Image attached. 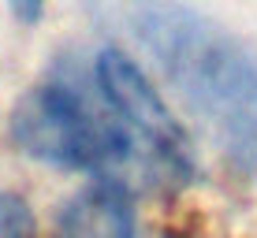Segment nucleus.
<instances>
[{
	"instance_id": "4",
	"label": "nucleus",
	"mask_w": 257,
	"mask_h": 238,
	"mask_svg": "<svg viewBox=\"0 0 257 238\" xmlns=\"http://www.w3.org/2000/svg\"><path fill=\"white\" fill-rule=\"evenodd\" d=\"M131 205L116 182H97L67 201L60 216V238H131Z\"/></svg>"
},
{
	"instance_id": "2",
	"label": "nucleus",
	"mask_w": 257,
	"mask_h": 238,
	"mask_svg": "<svg viewBox=\"0 0 257 238\" xmlns=\"http://www.w3.org/2000/svg\"><path fill=\"white\" fill-rule=\"evenodd\" d=\"M12 138L26 156L67 171L131 167V149L112 112L67 82L30 86L12 112Z\"/></svg>"
},
{
	"instance_id": "3",
	"label": "nucleus",
	"mask_w": 257,
	"mask_h": 238,
	"mask_svg": "<svg viewBox=\"0 0 257 238\" xmlns=\"http://www.w3.org/2000/svg\"><path fill=\"white\" fill-rule=\"evenodd\" d=\"M97 93L104 108L119 123L131 149V167H138L146 179L161 186H179L190 179L194 160L187 145V130L168 108V101L157 93V86L146 71L119 49H104L97 56Z\"/></svg>"
},
{
	"instance_id": "6",
	"label": "nucleus",
	"mask_w": 257,
	"mask_h": 238,
	"mask_svg": "<svg viewBox=\"0 0 257 238\" xmlns=\"http://www.w3.org/2000/svg\"><path fill=\"white\" fill-rule=\"evenodd\" d=\"M8 8H12V15L19 23L34 26V23L41 19V12H45V0H8Z\"/></svg>"
},
{
	"instance_id": "1",
	"label": "nucleus",
	"mask_w": 257,
	"mask_h": 238,
	"mask_svg": "<svg viewBox=\"0 0 257 238\" xmlns=\"http://www.w3.org/2000/svg\"><path fill=\"white\" fill-rule=\"evenodd\" d=\"M123 30L212 130L238 171H257V56L179 0H86Z\"/></svg>"
},
{
	"instance_id": "5",
	"label": "nucleus",
	"mask_w": 257,
	"mask_h": 238,
	"mask_svg": "<svg viewBox=\"0 0 257 238\" xmlns=\"http://www.w3.org/2000/svg\"><path fill=\"white\" fill-rule=\"evenodd\" d=\"M0 238H34V216L15 193H0Z\"/></svg>"
}]
</instances>
